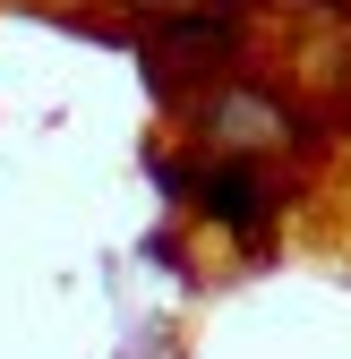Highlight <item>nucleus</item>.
I'll return each instance as SVG.
<instances>
[{
	"mask_svg": "<svg viewBox=\"0 0 351 359\" xmlns=\"http://www.w3.org/2000/svg\"><path fill=\"white\" fill-rule=\"evenodd\" d=\"M189 120H197V137H214V154H291L300 137H309V120H300L266 77H214L206 95L189 103Z\"/></svg>",
	"mask_w": 351,
	"mask_h": 359,
	"instance_id": "1",
	"label": "nucleus"
},
{
	"mask_svg": "<svg viewBox=\"0 0 351 359\" xmlns=\"http://www.w3.org/2000/svg\"><path fill=\"white\" fill-rule=\"evenodd\" d=\"M189 205L214 222V231H232V240H257L266 222L283 214V180L257 163V154H214L197 180H189Z\"/></svg>",
	"mask_w": 351,
	"mask_h": 359,
	"instance_id": "2",
	"label": "nucleus"
}]
</instances>
